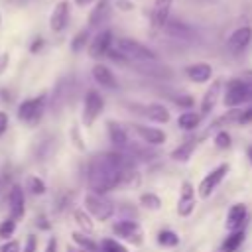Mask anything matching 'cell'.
Listing matches in <instances>:
<instances>
[{"label":"cell","instance_id":"obj_8","mask_svg":"<svg viewBox=\"0 0 252 252\" xmlns=\"http://www.w3.org/2000/svg\"><path fill=\"white\" fill-rule=\"evenodd\" d=\"M112 230H114L116 236L128 240L132 244H140L144 240V234H142V230H140V226H138L136 220H122L120 219L118 222L112 224Z\"/></svg>","mask_w":252,"mask_h":252},{"label":"cell","instance_id":"obj_37","mask_svg":"<svg viewBox=\"0 0 252 252\" xmlns=\"http://www.w3.org/2000/svg\"><path fill=\"white\" fill-rule=\"evenodd\" d=\"M0 252H20V242L16 240H8L0 246Z\"/></svg>","mask_w":252,"mask_h":252},{"label":"cell","instance_id":"obj_35","mask_svg":"<svg viewBox=\"0 0 252 252\" xmlns=\"http://www.w3.org/2000/svg\"><path fill=\"white\" fill-rule=\"evenodd\" d=\"M215 146H217V148H220V150L230 148V136H228V132L220 130V132L215 136Z\"/></svg>","mask_w":252,"mask_h":252},{"label":"cell","instance_id":"obj_40","mask_svg":"<svg viewBox=\"0 0 252 252\" xmlns=\"http://www.w3.org/2000/svg\"><path fill=\"white\" fill-rule=\"evenodd\" d=\"M6 128H8V114L4 110H0V136L6 132Z\"/></svg>","mask_w":252,"mask_h":252},{"label":"cell","instance_id":"obj_46","mask_svg":"<svg viewBox=\"0 0 252 252\" xmlns=\"http://www.w3.org/2000/svg\"><path fill=\"white\" fill-rule=\"evenodd\" d=\"M35 224H37L39 228H43V230H49V222H45V219H43V217H39Z\"/></svg>","mask_w":252,"mask_h":252},{"label":"cell","instance_id":"obj_51","mask_svg":"<svg viewBox=\"0 0 252 252\" xmlns=\"http://www.w3.org/2000/svg\"><path fill=\"white\" fill-rule=\"evenodd\" d=\"M0 22H2V16H0Z\"/></svg>","mask_w":252,"mask_h":252},{"label":"cell","instance_id":"obj_34","mask_svg":"<svg viewBox=\"0 0 252 252\" xmlns=\"http://www.w3.org/2000/svg\"><path fill=\"white\" fill-rule=\"evenodd\" d=\"M167 32H169L171 35H181V37L189 35V30H187L183 24H179V22H169V24H167Z\"/></svg>","mask_w":252,"mask_h":252},{"label":"cell","instance_id":"obj_43","mask_svg":"<svg viewBox=\"0 0 252 252\" xmlns=\"http://www.w3.org/2000/svg\"><path fill=\"white\" fill-rule=\"evenodd\" d=\"M116 4L120 6V10H132V8H134V4H132L130 0H118Z\"/></svg>","mask_w":252,"mask_h":252},{"label":"cell","instance_id":"obj_29","mask_svg":"<svg viewBox=\"0 0 252 252\" xmlns=\"http://www.w3.org/2000/svg\"><path fill=\"white\" fill-rule=\"evenodd\" d=\"M98 248H100V252H128L126 246L120 244V242L114 240V238H104V240L98 244Z\"/></svg>","mask_w":252,"mask_h":252},{"label":"cell","instance_id":"obj_42","mask_svg":"<svg viewBox=\"0 0 252 252\" xmlns=\"http://www.w3.org/2000/svg\"><path fill=\"white\" fill-rule=\"evenodd\" d=\"M8 63H10V55L8 53H2L0 55V75L4 73V69L8 67Z\"/></svg>","mask_w":252,"mask_h":252},{"label":"cell","instance_id":"obj_30","mask_svg":"<svg viewBox=\"0 0 252 252\" xmlns=\"http://www.w3.org/2000/svg\"><path fill=\"white\" fill-rule=\"evenodd\" d=\"M158 242L161 246H177L179 244V236L173 232V230H161L158 234Z\"/></svg>","mask_w":252,"mask_h":252},{"label":"cell","instance_id":"obj_38","mask_svg":"<svg viewBox=\"0 0 252 252\" xmlns=\"http://www.w3.org/2000/svg\"><path fill=\"white\" fill-rule=\"evenodd\" d=\"M248 122H252V106L240 110V116H238V124H248Z\"/></svg>","mask_w":252,"mask_h":252},{"label":"cell","instance_id":"obj_41","mask_svg":"<svg viewBox=\"0 0 252 252\" xmlns=\"http://www.w3.org/2000/svg\"><path fill=\"white\" fill-rule=\"evenodd\" d=\"M41 47H43V39H41V37H35L33 43L30 45V51H32V53H37Z\"/></svg>","mask_w":252,"mask_h":252},{"label":"cell","instance_id":"obj_16","mask_svg":"<svg viewBox=\"0 0 252 252\" xmlns=\"http://www.w3.org/2000/svg\"><path fill=\"white\" fill-rule=\"evenodd\" d=\"M193 209H195V189L191 183L185 181L181 185V197L177 201V213L181 217H189L193 213Z\"/></svg>","mask_w":252,"mask_h":252},{"label":"cell","instance_id":"obj_20","mask_svg":"<svg viewBox=\"0 0 252 252\" xmlns=\"http://www.w3.org/2000/svg\"><path fill=\"white\" fill-rule=\"evenodd\" d=\"M93 79L98 83V85H102V87H106V89H114L116 87V79H114V73L106 67V65H102V63H96L94 67H93Z\"/></svg>","mask_w":252,"mask_h":252},{"label":"cell","instance_id":"obj_22","mask_svg":"<svg viewBox=\"0 0 252 252\" xmlns=\"http://www.w3.org/2000/svg\"><path fill=\"white\" fill-rule=\"evenodd\" d=\"M197 144H199V138H189V140H185L181 146H177V148L171 152V158H173L175 161H187V159L193 156Z\"/></svg>","mask_w":252,"mask_h":252},{"label":"cell","instance_id":"obj_14","mask_svg":"<svg viewBox=\"0 0 252 252\" xmlns=\"http://www.w3.org/2000/svg\"><path fill=\"white\" fill-rule=\"evenodd\" d=\"M246 219H248V209L244 203H236L228 209V215H226V228L232 232V230H240L244 224H246Z\"/></svg>","mask_w":252,"mask_h":252},{"label":"cell","instance_id":"obj_31","mask_svg":"<svg viewBox=\"0 0 252 252\" xmlns=\"http://www.w3.org/2000/svg\"><path fill=\"white\" fill-rule=\"evenodd\" d=\"M87 41H89V32H87V30H81V32L73 37V41H71V49L77 53V51H81V49L87 45Z\"/></svg>","mask_w":252,"mask_h":252},{"label":"cell","instance_id":"obj_3","mask_svg":"<svg viewBox=\"0 0 252 252\" xmlns=\"http://www.w3.org/2000/svg\"><path fill=\"white\" fill-rule=\"evenodd\" d=\"M252 98V83L250 81H242V79H232L226 85L222 102L228 108H238L242 102H248Z\"/></svg>","mask_w":252,"mask_h":252},{"label":"cell","instance_id":"obj_48","mask_svg":"<svg viewBox=\"0 0 252 252\" xmlns=\"http://www.w3.org/2000/svg\"><path fill=\"white\" fill-rule=\"evenodd\" d=\"M75 2H77V4H79V6H85V4H89V2H91V0H75Z\"/></svg>","mask_w":252,"mask_h":252},{"label":"cell","instance_id":"obj_45","mask_svg":"<svg viewBox=\"0 0 252 252\" xmlns=\"http://www.w3.org/2000/svg\"><path fill=\"white\" fill-rule=\"evenodd\" d=\"M73 138H75V146H77L79 150H85V144H83L81 136H77V130H73Z\"/></svg>","mask_w":252,"mask_h":252},{"label":"cell","instance_id":"obj_9","mask_svg":"<svg viewBox=\"0 0 252 252\" xmlns=\"http://www.w3.org/2000/svg\"><path fill=\"white\" fill-rule=\"evenodd\" d=\"M112 49V32L110 30H102L94 35V39L89 45V55L93 59H100L104 57L108 51Z\"/></svg>","mask_w":252,"mask_h":252},{"label":"cell","instance_id":"obj_11","mask_svg":"<svg viewBox=\"0 0 252 252\" xmlns=\"http://www.w3.org/2000/svg\"><path fill=\"white\" fill-rule=\"evenodd\" d=\"M8 209H10V219L14 220H20L24 215H26V201H24V191L22 187L14 185L10 189V195H8Z\"/></svg>","mask_w":252,"mask_h":252},{"label":"cell","instance_id":"obj_24","mask_svg":"<svg viewBox=\"0 0 252 252\" xmlns=\"http://www.w3.org/2000/svg\"><path fill=\"white\" fill-rule=\"evenodd\" d=\"M108 16V0H98L93 12L89 14V26H100Z\"/></svg>","mask_w":252,"mask_h":252},{"label":"cell","instance_id":"obj_10","mask_svg":"<svg viewBox=\"0 0 252 252\" xmlns=\"http://www.w3.org/2000/svg\"><path fill=\"white\" fill-rule=\"evenodd\" d=\"M132 126V132L142 140L146 142L148 146H161L165 144V132L159 130V128H152V126H140V124H130Z\"/></svg>","mask_w":252,"mask_h":252},{"label":"cell","instance_id":"obj_4","mask_svg":"<svg viewBox=\"0 0 252 252\" xmlns=\"http://www.w3.org/2000/svg\"><path fill=\"white\" fill-rule=\"evenodd\" d=\"M43 108H45V94L28 98L18 106V118L30 126H35L43 116Z\"/></svg>","mask_w":252,"mask_h":252},{"label":"cell","instance_id":"obj_50","mask_svg":"<svg viewBox=\"0 0 252 252\" xmlns=\"http://www.w3.org/2000/svg\"><path fill=\"white\" fill-rule=\"evenodd\" d=\"M67 252H75V250H73V248H67Z\"/></svg>","mask_w":252,"mask_h":252},{"label":"cell","instance_id":"obj_2","mask_svg":"<svg viewBox=\"0 0 252 252\" xmlns=\"http://www.w3.org/2000/svg\"><path fill=\"white\" fill-rule=\"evenodd\" d=\"M116 51L124 57V59H134V61H142V63H148V61H156V53L146 47L144 43L132 39V37H122L116 41Z\"/></svg>","mask_w":252,"mask_h":252},{"label":"cell","instance_id":"obj_13","mask_svg":"<svg viewBox=\"0 0 252 252\" xmlns=\"http://www.w3.org/2000/svg\"><path fill=\"white\" fill-rule=\"evenodd\" d=\"M250 39H252V28H248V26L236 28V30L228 35V49H230L232 53H238V51H242V49L248 47Z\"/></svg>","mask_w":252,"mask_h":252},{"label":"cell","instance_id":"obj_27","mask_svg":"<svg viewBox=\"0 0 252 252\" xmlns=\"http://www.w3.org/2000/svg\"><path fill=\"white\" fill-rule=\"evenodd\" d=\"M73 219H75V222H77L85 232H93V220H91V217H89L85 211H81V209L73 211Z\"/></svg>","mask_w":252,"mask_h":252},{"label":"cell","instance_id":"obj_7","mask_svg":"<svg viewBox=\"0 0 252 252\" xmlns=\"http://www.w3.org/2000/svg\"><path fill=\"white\" fill-rule=\"evenodd\" d=\"M102 108H104V100H102L100 93L89 91L85 94V104H83V124L85 126H93L94 120L100 116Z\"/></svg>","mask_w":252,"mask_h":252},{"label":"cell","instance_id":"obj_44","mask_svg":"<svg viewBox=\"0 0 252 252\" xmlns=\"http://www.w3.org/2000/svg\"><path fill=\"white\" fill-rule=\"evenodd\" d=\"M45 252H57V240L55 238H49V242L45 246Z\"/></svg>","mask_w":252,"mask_h":252},{"label":"cell","instance_id":"obj_49","mask_svg":"<svg viewBox=\"0 0 252 252\" xmlns=\"http://www.w3.org/2000/svg\"><path fill=\"white\" fill-rule=\"evenodd\" d=\"M2 191H4V181L0 179V193H2Z\"/></svg>","mask_w":252,"mask_h":252},{"label":"cell","instance_id":"obj_32","mask_svg":"<svg viewBox=\"0 0 252 252\" xmlns=\"http://www.w3.org/2000/svg\"><path fill=\"white\" fill-rule=\"evenodd\" d=\"M14 230H16V220L14 219H6V220L0 222V238L8 240V236H12Z\"/></svg>","mask_w":252,"mask_h":252},{"label":"cell","instance_id":"obj_33","mask_svg":"<svg viewBox=\"0 0 252 252\" xmlns=\"http://www.w3.org/2000/svg\"><path fill=\"white\" fill-rule=\"evenodd\" d=\"M28 189H30L33 195H43V193H45V183H43L39 177H30V179H28Z\"/></svg>","mask_w":252,"mask_h":252},{"label":"cell","instance_id":"obj_25","mask_svg":"<svg viewBox=\"0 0 252 252\" xmlns=\"http://www.w3.org/2000/svg\"><path fill=\"white\" fill-rule=\"evenodd\" d=\"M199 122H201V114H197L193 110H185L177 118V124H179L181 130H195L199 126Z\"/></svg>","mask_w":252,"mask_h":252},{"label":"cell","instance_id":"obj_5","mask_svg":"<svg viewBox=\"0 0 252 252\" xmlns=\"http://www.w3.org/2000/svg\"><path fill=\"white\" fill-rule=\"evenodd\" d=\"M85 207L91 213V217H94L96 220H108L114 213V205L104 195H98V193H87Z\"/></svg>","mask_w":252,"mask_h":252},{"label":"cell","instance_id":"obj_47","mask_svg":"<svg viewBox=\"0 0 252 252\" xmlns=\"http://www.w3.org/2000/svg\"><path fill=\"white\" fill-rule=\"evenodd\" d=\"M246 154H248V159H250V163H252V146H248V150H246Z\"/></svg>","mask_w":252,"mask_h":252},{"label":"cell","instance_id":"obj_39","mask_svg":"<svg viewBox=\"0 0 252 252\" xmlns=\"http://www.w3.org/2000/svg\"><path fill=\"white\" fill-rule=\"evenodd\" d=\"M35 246H37V240H35V236H33V234H30V236H28V240H26L24 252H35Z\"/></svg>","mask_w":252,"mask_h":252},{"label":"cell","instance_id":"obj_6","mask_svg":"<svg viewBox=\"0 0 252 252\" xmlns=\"http://www.w3.org/2000/svg\"><path fill=\"white\" fill-rule=\"evenodd\" d=\"M228 163H220V165H217L213 171H209L203 179H201V183H199V197H203V199H207V197H211L213 195V191L220 185V181L226 177V173H228Z\"/></svg>","mask_w":252,"mask_h":252},{"label":"cell","instance_id":"obj_12","mask_svg":"<svg viewBox=\"0 0 252 252\" xmlns=\"http://www.w3.org/2000/svg\"><path fill=\"white\" fill-rule=\"evenodd\" d=\"M69 24V2L67 0H61L59 4H55L53 12H51V18H49V28L53 32H63Z\"/></svg>","mask_w":252,"mask_h":252},{"label":"cell","instance_id":"obj_1","mask_svg":"<svg viewBox=\"0 0 252 252\" xmlns=\"http://www.w3.org/2000/svg\"><path fill=\"white\" fill-rule=\"evenodd\" d=\"M87 177H89L91 193L104 195V193L120 187V169L112 163L108 154H100L89 163V175Z\"/></svg>","mask_w":252,"mask_h":252},{"label":"cell","instance_id":"obj_28","mask_svg":"<svg viewBox=\"0 0 252 252\" xmlns=\"http://www.w3.org/2000/svg\"><path fill=\"white\" fill-rule=\"evenodd\" d=\"M140 205H142L144 209L158 211V209L161 207V199H159L158 195H154V193H144V195L140 197Z\"/></svg>","mask_w":252,"mask_h":252},{"label":"cell","instance_id":"obj_18","mask_svg":"<svg viewBox=\"0 0 252 252\" xmlns=\"http://www.w3.org/2000/svg\"><path fill=\"white\" fill-rule=\"evenodd\" d=\"M171 2H173V0H156V2H154V10H152V26H154L156 30H158V28H163V26L167 24Z\"/></svg>","mask_w":252,"mask_h":252},{"label":"cell","instance_id":"obj_17","mask_svg":"<svg viewBox=\"0 0 252 252\" xmlns=\"http://www.w3.org/2000/svg\"><path fill=\"white\" fill-rule=\"evenodd\" d=\"M220 89H222L220 81H213V83L209 85V89L205 91L203 100H201V116L209 114V112L217 106V102H219V98H220Z\"/></svg>","mask_w":252,"mask_h":252},{"label":"cell","instance_id":"obj_21","mask_svg":"<svg viewBox=\"0 0 252 252\" xmlns=\"http://www.w3.org/2000/svg\"><path fill=\"white\" fill-rule=\"evenodd\" d=\"M140 112H144L150 120H154V122H158V124H165V122H169V110H167L163 104L152 102V104L144 106Z\"/></svg>","mask_w":252,"mask_h":252},{"label":"cell","instance_id":"obj_26","mask_svg":"<svg viewBox=\"0 0 252 252\" xmlns=\"http://www.w3.org/2000/svg\"><path fill=\"white\" fill-rule=\"evenodd\" d=\"M71 236H73V242L81 246V250H87V252H98V244H96L93 238H89V236H85V234H81V232H73Z\"/></svg>","mask_w":252,"mask_h":252},{"label":"cell","instance_id":"obj_15","mask_svg":"<svg viewBox=\"0 0 252 252\" xmlns=\"http://www.w3.org/2000/svg\"><path fill=\"white\" fill-rule=\"evenodd\" d=\"M106 132H108V138H110L112 146H114L118 152L126 150V146L130 144V140H128V134H126V128H124V126H120V124L114 122V120H108V122H106Z\"/></svg>","mask_w":252,"mask_h":252},{"label":"cell","instance_id":"obj_23","mask_svg":"<svg viewBox=\"0 0 252 252\" xmlns=\"http://www.w3.org/2000/svg\"><path fill=\"white\" fill-rule=\"evenodd\" d=\"M242 242H244V230H242V228H240V230H232V232L222 240L219 252H236Z\"/></svg>","mask_w":252,"mask_h":252},{"label":"cell","instance_id":"obj_36","mask_svg":"<svg viewBox=\"0 0 252 252\" xmlns=\"http://www.w3.org/2000/svg\"><path fill=\"white\" fill-rule=\"evenodd\" d=\"M171 100H173L175 104L183 106V108H191V106H193V98H191L189 94H183V96H171Z\"/></svg>","mask_w":252,"mask_h":252},{"label":"cell","instance_id":"obj_19","mask_svg":"<svg viewBox=\"0 0 252 252\" xmlns=\"http://www.w3.org/2000/svg\"><path fill=\"white\" fill-rule=\"evenodd\" d=\"M185 75L193 83H207L213 77V67L209 63H195V65H189L185 69Z\"/></svg>","mask_w":252,"mask_h":252}]
</instances>
